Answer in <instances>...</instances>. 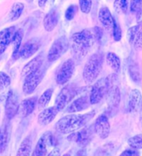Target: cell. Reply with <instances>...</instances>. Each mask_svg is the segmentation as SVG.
<instances>
[{
    "label": "cell",
    "instance_id": "obj_13",
    "mask_svg": "<svg viewBox=\"0 0 142 156\" xmlns=\"http://www.w3.org/2000/svg\"><path fill=\"white\" fill-rule=\"evenodd\" d=\"M106 100H107L108 111L110 113L116 111L119 107L120 102V90L119 86L117 85V82H115L109 89L106 94Z\"/></svg>",
    "mask_w": 142,
    "mask_h": 156
},
{
    "label": "cell",
    "instance_id": "obj_30",
    "mask_svg": "<svg viewBox=\"0 0 142 156\" xmlns=\"http://www.w3.org/2000/svg\"><path fill=\"white\" fill-rule=\"evenodd\" d=\"M24 9V4L22 3H15L10 9L9 18L10 21H16L21 17Z\"/></svg>",
    "mask_w": 142,
    "mask_h": 156
},
{
    "label": "cell",
    "instance_id": "obj_33",
    "mask_svg": "<svg viewBox=\"0 0 142 156\" xmlns=\"http://www.w3.org/2000/svg\"><path fill=\"white\" fill-rule=\"evenodd\" d=\"M130 147L136 150H142V134H136L128 140Z\"/></svg>",
    "mask_w": 142,
    "mask_h": 156
},
{
    "label": "cell",
    "instance_id": "obj_4",
    "mask_svg": "<svg viewBox=\"0 0 142 156\" xmlns=\"http://www.w3.org/2000/svg\"><path fill=\"white\" fill-rule=\"evenodd\" d=\"M117 76L116 74H110L96 81L93 84L89 95L91 105H96L101 102L103 98L106 96L112 84L117 82Z\"/></svg>",
    "mask_w": 142,
    "mask_h": 156
},
{
    "label": "cell",
    "instance_id": "obj_41",
    "mask_svg": "<svg viewBox=\"0 0 142 156\" xmlns=\"http://www.w3.org/2000/svg\"><path fill=\"white\" fill-rule=\"evenodd\" d=\"M119 156H140V152L136 149H128L124 150Z\"/></svg>",
    "mask_w": 142,
    "mask_h": 156
},
{
    "label": "cell",
    "instance_id": "obj_36",
    "mask_svg": "<svg viewBox=\"0 0 142 156\" xmlns=\"http://www.w3.org/2000/svg\"><path fill=\"white\" fill-rule=\"evenodd\" d=\"M80 9L83 13L87 14L91 12L92 6V0H79Z\"/></svg>",
    "mask_w": 142,
    "mask_h": 156
},
{
    "label": "cell",
    "instance_id": "obj_25",
    "mask_svg": "<svg viewBox=\"0 0 142 156\" xmlns=\"http://www.w3.org/2000/svg\"><path fill=\"white\" fill-rule=\"evenodd\" d=\"M32 146V140L31 135H29L21 142L16 156H31Z\"/></svg>",
    "mask_w": 142,
    "mask_h": 156
},
{
    "label": "cell",
    "instance_id": "obj_40",
    "mask_svg": "<svg viewBox=\"0 0 142 156\" xmlns=\"http://www.w3.org/2000/svg\"><path fill=\"white\" fill-rule=\"evenodd\" d=\"M92 32L93 34V36H94L95 41H101V38H102V36H103V31H102V29L100 27H94L92 29Z\"/></svg>",
    "mask_w": 142,
    "mask_h": 156
},
{
    "label": "cell",
    "instance_id": "obj_11",
    "mask_svg": "<svg viewBox=\"0 0 142 156\" xmlns=\"http://www.w3.org/2000/svg\"><path fill=\"white\" fill-rule=\"evenodd\" d=\"M19 107L20 104L18 94L13 89H10L7 94L5 104V115L8 120L12 119L18 114V112L19 111Z\"/></svg>",
    "mask_w": 142,
    "mask_h": 156
},
{
    "label": "cell",
    "instance_id": "obj_27",
    "mask_svg": "<svg viewBox=\"0 0 142 156\" xmlns=\"http://www.w3.org/2000/svg\"><path fill=\"white\" fill-rule=\"evenodd\" d=\"M116 144L112 142L106 144L96 151L94 156H113L116 151Z\"/></svg>",
    "mask_w": 142,
    "mask_h": 156
},
{
    "label": "cell",
    "instance_id": "obj_2",
    "mask_svg": "<svg viewBox=\"0 0 142 156\" xmlns=\"http://www.w3.org/2000/svg\"><path fill=\"white\" fill-rule=\"evenodd\" d=\"M73 51L76 58H82L88 53L95 42L92 29H84L81 32L73 34L72 36Z\"/></svg>",
    "mask_w": 142,
    "mask_h": 156
},
{
    "label": "cell",
    "instance_id": "obj_44",
    "mask_svg": "<svg viewBox=\"0 0 142 156\" xmlns=\"http://www.w3.org/2000/svg\"><path fill=\"white\" fill-rule=\"evenodd\" d=\"M47 1H48V0H38V6L41 7V8L44 7L45 5H46V3H47Z\"/></svg>",
    "mask_w": 142,
    "mask_h": 156
},
{
    "label": "cell",
    "instance_id": "obj_21",
    "mask_svg": "<svg viewBox=\"0 0 142 156\" xmlns=\"http://www.w3.org/2000/svg\"><path fill=\"white\" fill-rule=\"evenodd\" d=\"M37 104H38V99L36 97H31V98L22 100L19 107L22 117L25 118L31 115L32 113L34 111Z\"/></svg>",
    "mask_w": 142,
    "mask_h": 156
},
{
    "label": "cell",
    "instance_id": "obj_23",
    "mask_svg": "<svg viewBox=\"0 0 142 156\" xmlns=\"http://www.w3.org/2000/svg\"><path fill=\"white\" fill-rule=\"evenodd\" d=\"M10 139V126L8 123L3 124L0 129V154L6 150Z\"/></svg>",
    "mask_w": 142,
    "mask_h": 156
},
{
    "label": "cell",
    "instance_id": "obj_16",
    "mask_svg": "<svg viewBox=\"0 0 142 156\" xmlns=\"http://www.w3.org/2000/svg\"><path fill=\"white\" fill-rule=\"evenodd\" d=\"M58 112H59V110L57 109L56 106L45 108L42 111L40 112V114L38 115V124L40 125H42V126H46L47 124H49L53 121V119L56 118Z\"/></svg>",
    "mask_w": 142,
    "mask_h": 156
},
{
    "label": "cell",
    "instance_id": "obj_1",
    "mask_svg": "<svg viewBox=\"0 0 142 156\" xmlns=\"http://www.w3.org/2000/svg\"><path fill=\"white\" fill-rule=\"evenodd\" d=\"M95 116V111H91L82 115H72L64 116L56 123L55 129L57 133L62 134H72L75 131L79 130L86 125Z\"/></svg>",
    "mask_w": 142,
    "mask_h": 156
},
{
    "label": "cell",
    "instance_id": "obj_26",
    "mask_svg": "<svg viewBox=\"0 0 142 156\" xmlns=\"http://www.w3.org/2000/svg\"><path fill=\"white\" fill-rule=\"evenodd\" d=\"M129 74L130 79L135 82V83H140L142 80V73L140 68L137 63L135 61H130L128 68Z\"/></svg>",
    "mask_w": 142,
    "mask_h": 156
},
{
    "label": "cell",
    "instance_id": "obj_19",
    "mask_svg": "<svg viewBox=\"0 0 142 156\" xmlns=\"http://www.w3.org/2000/svg\"><path fill=\"white\" fill-rule=\"evenodd\" d=\"M58 20H59V17L57 10H50L43 19V26L45 30L47 32H52L57 27Z\"/></svg>",
    "mask_w": 142,
    "mask_h": 156
},
{
    "label": "cell",
    "instance_id": "obj_39",
    "mask_svg": "<svg viewBox=\"0 0 142 156\" xmlns=\"http://www.w3.org/2000/svg\"><path fill=\"white\" fill-rule=\"evenodd\" d=\"M142 9V0H130V9L132 13H136Z\"/></svg>",
    "mask_w": 142,
    "mask_h": 156
},
{
    "label": "cell",
    "instance_id": "obj_20",
    "mask_svg": "<svg viewBox=\"0 0 142 156\" xmlns=\"http://www.w3.org/2000/svg\"><path fill=\"white\" fill-rule=\"evenodd\" d=\"M39 48V45L36 41L34 40H29V41L26 42L24 44L21 46L20 48V57L22 58H29L32 56H33V54L38 51Z\"/></svg>",
    "mask_w": 142,
    "mask_h": 156
},
{
    "label": "cell",
    "instance_id": "obj_17",
    "mask_svg": "<svg viewBox=\"0 0 142 156\" xmlns=\"http://www.w3.org/2000/svg\"><path fill=\"white\" fill-rule=\"evenodd\" d=\"M43 59H44V58H43L42 54L38 55L37 57L32 58V60L29 61V63L26 64L24 67L22 68V72H21V75L22 77H25L26 78L27 76H29V74L34 73L35 71L39 69L42 66Z\"/></svg>",
    "mask_w": 142,
    "mask_h": 156
},
{
    "label": "cell",
    "instance_id": "obj_46",
    "mask_svg": "<svg viewBox=\"0 0 142 156\" xmlns=\"http://www.w3.org/2000/svg\"><path fill=\"white\" fill-rule=\"evenodd\" d=\"M63 156H71V154H70L69 153H66V154H63Z\"/></svg>",
    "mask_w": 142,
    "mask_h": 156
},
{
    "label": "cell",
    "instance_id": "obj_28",
    "mask_svg": "<svg viewBox=\"0 0 142 156\" xmlns=\"http://www.w3.org/2000/svg\"><path fill=\"white\" fill-rule=\"evenodd\" d=\"M106 63L115 72H118L120 69V59L119 56L113 52H109L106 54Z\"/></svg>",
    "mask_w": 142,
    "mask_h": 156
},
{
    "label": "cell",
    "instance_id": "obj_5",
    "mask_svg": "<svg viewBox=\"0 0 142 156\" xmlns=\"http://www.w3.org/2000/svg\"><path fill=\"white\" fill-rule=\"evenodd\" d=\"M57 141L51 132H46L38 140L31 156H47L52 148L56 147Z\"/></svg>",
    "mask_w": 142,
    "mask_h": 156
},
{
    "label": "cell",
    "instance_id": "obj_7",
    "mask_svg": "<svg viewBox=\"0 0 142 156\" xmlns=\"http://www.w3.org/2000/svg\"><path fill=\"white\" fill-rule=\"evenodd\" d=\"M69 48V41L65 37H60L53 42L47 54V61L52 63L60 58Z\"/></svg>",
    "mask_w": 142,
    "mask_h": 156
},
{
    "label": "cell",
    "instance_id": "obj_10",
    "mask_svg": "<svg viewBox=\"0 0 142 156\" xmlns=\"http://www.w3.org/2000/svg\"><path fill=\"white\" fill-rule=\"evenodd\" d=\"M75 70V63L72 58L65 61L56 74V82L57 84H65L73 77Z\"/></svg>",
    "mask_w": 142,
    "mask_h": 156
},
{
    "label": "cell",
    "instance_id": "obj_29",
    "mask_svg": "<svg viewBox=\"0 0 142 156\" xmlns=\"http://www.w3.org/2000/svg\"><path fill=\"white\" fill-rule=\"evenodd\" d=\"M11 83L10 77L4 72H0V98L7 96V89Z\"/></svg>",
    "mask_w": 142,
    "mask_h": 156
},
{
    "label": "cell",
    "instance_id": "obj_43",
    "mask_svg": "<svg viewBox=\"0 0 142 156\" xmlns=\"http://www.w3.org/2000/svg\"><path fill=\"white\" fill-rule=\"evenodd\" d=\"M136 19L138 23H142V9L136 13Z\"/></svg>",
    "mask_w": 142,
    "mask_h": 156
},
{
    "label": "cell",
    "instance_id": "obj_15",
    "mask_svg": "<svg viewBox=\"0 0 142 156\" xmlns=\"http://www.w3.org/2000/svg\"><path fill=\"white\" fill-rule=\"evenodd\" d=\"M90 105H91V102H90L89 96H81L68 105V107L66 108V112L70 114L78 113V112L83 111L86 108H88Z\"/></svg>",
    "mask_w": 142,
    "mask_h": 156
},
{
    "label": "cell",
    "instance_id": "obj_18",
    "mask_svg": "<svg viewBox=\"0 0 142 156\" xmlns=\"http://www.w3.org/2000/svg\"><path fill=\"white\" fill-rule=\"evenodd\" d=\"M141 101L142 95L140 90L132 89L129 95L128 103H127V106H126V111L130 112V113L136 111L140 106Z\"/></svg>",
    "mask_w": 142,
    "mask_h": 156
},
{
    "label": "cell",
    "instance_id": "obj_6",
    "mask_svg": "<svg viewBox=\"0 0 142 156\" xmlns=\"http://www.w3.org/2000/svg\"><path fill=\"white\" fill-rule=\"evenodd\" d=\"M79 89L74 84H67L61 90L55 100V106L60 111L69 105L73 98L78 94Z\"/></svg>",
    "mask_w": 142,
    "mask_h": 156
},
{
    "label": "cell",
    "instance_id": "obj_38",
    "mask_svg": "<svg viewBox=\"0 0 142 156\" xmlns=\"http://www.w3.org/2000/svg\"><path fill=\"white\" fill-rule=\"evenodd\" d=\"M78 11V7L76 5H71L67 9H66V12H65V18L66 20H72L74 19V17Z\"/></svg>",
    "mask_w": 142,
    "mask_h": 156
},
{
    "label": "cell",
    "instance_id": "obj_37",
    "mask_svg": "<svg viewBox=\"0 0 142 156\" xmlns=\"http://www.w3.org/2000/svg\"><path fill=\"white\" fill-rule=\"evenodd\" d=\"M133 46L136 50H141L142 49V23L140 25L139 31L136 34L134 43H133Z\"/></svg>",
    "mask_w": 142,
    "mask_h": 156
},
{
    "label": "cell",
    "instance_id": "obj_42",
    "mask_svg": "<svg viewBox=\"0 0 142 156\" xmlns=\"http://www.w3.org/2000/svg\"><path fill=\"white\" fill-rule=\"evenodd\" d=\"M60 155V150L57 148V147H54L52 150H51L49 154H47V156H59Z\"/></svg>",
    "mask_w": 142,
    "mask_h": 156
},
{
    "label": "cell",
    "instance_id": "obj_45",
    "mask_svg": "<svg viewBox=\"0 0 142 156\" xmlns=\"http://www.w3.org/2000/svg\"><path fill=\"white\" fill-rule=\"evenodd\" d=\"M76 156H86V155L85 151H83V150H82V151H80V152H78V153H77V154H76Z\"/></svg>",
    "mask_w": 142,
    "mask_h": 156
},
{
    "label": "cell",
    "instance_id": "obj_22",
    "mask_svg": "<svg viewBox=\"0 0 142 156\" xmlns=\"http://www.w3.org/2000/svg\"><path fill=\"white\" fill-rule=\"evenodd\" d=\"M98 18L101 23L106 29H112L113 25V16L107 7H102L99 11Z\"/></svg>",
    "mask_w": 142,
    "mask_h": 156
},
{
    "label": "cell",
    "instance_id": "obj_24",
    "mask_svg": "<svg viewBox=\"0 0 142 156\" xmlns=\"http://www.w3.org/2000/svg\"><path fill=\"white\" fill-rule=\"evenodd\" d=\"M23 38V30L22 29H19L16 30L15 34L13 36V60H16L20 58V48L22 46V41Z\"/></svg>",
    "mask_w": 142,
    "mask_h": 156
},
{
    "label": "cell",
    "instance_id": "obj_9",
    "mask_svg": "<svg viewBox=\"0 0 142 156\" xmlns=\"http://www.w3.org/2000/svg\"><path fill=\"white\" fill-rule=\"evenodd\" d=\"M45 69L42 66L39 69L35 71L34 73L29 74V76L26 77L24 83L22 85V91L23 93L29 95L34 92V90L37 89L38 84L41 83L42 78L44 76Z\"/></svg>",
    "mask_w": 142,
    "mask_h": 156
},
{
    "label": "cell",
    "instance_id": "obj_14",
    "mask_svg": "<svg viewBox=\"0 0 142 156\" xmlns=\"http://www.w3.org/2000/svg\"><path fill=\"white\" fill-rule=\"evenodd\" d=\"M16 29L14 26L8 27L0 31V56L4 53L8 46L13 42Z\"/></svg>",
    "mask_w": 142,
    "mask_h": 156
},
{
    "label": "cell",
    "instance_id": "obj_47",
    "mask_svg": "<svg viewBox=\"0 0 142 156\" xmlns=\"http://www.w3.org/2000/svg\"><path fill=\"white\" fill-rule=\"evenodd\" d=\"M141 117H142V107H141Z\"/></svg>",
    "mask_w": 142,
    "mask_h": 156
},
{
    "label": "cell",
    "instance_id": "obj_35",
    "mask_svg": "<svg viewBox=\"0 0 142 156\" xmlns=\"http://www.w3.org/2000/svg\"><path fill=\"white\" fill-rule=\"evenodd\" d=\"M140 25H141V23H137L136 25L132 26L131 28H130L128 29V31H127V38H128L129 44H133L135 38H136V34H137V33H138L140 28Z\"/></svg>",
    "mask_w": 142,
    "mask_h": 156
},
{
    "label": "cell",
    "instance_id": "obj_31",
    "mask_svg": "<svg viewBox=\"0 0 142 156\" xmlns=\"http://www.w3.org/2000/svg\"><path fill=\"white\" fill-rule=\"evenodd\" d=\"M52 94H53V89H47L42 94V95L40 96V98L38 101V106L39 109L47 107V105L50 102Z\"/></svg>",
    "mask_w": 142,
    "mask_h": 156
},
{
    "label": "cell",
    "instance_id": "obj_32",
    "mask_svg": "<svg viewBox=\"0 0 142 156\" xmlns=\"http://www.w3.org/2000/svg\"><path fill=\"white\" fill-rule=\"evenodd\" d=\"M115 10L117 13H126L129 8V0H115L113 3Z\"/></svg>",
    "mask_w": 142,
    "mask_h": 156
},
{
    "label": "cell",
    "instance_id": "obj_8",
    "mask_svg": "<svg viewBox=\"0 0 142 156\" xmlns=\"http://www.w3.org/2000/svg\"><path fill=\"white\" fill-rule=\"evenodd\" d=\"M94 132L93 126L82 128L79 131H75L72 134H69L67 140L77 144L79 146L85 147L91 142Z\"/></svg>",
    "mask_w": 142,
    "mask_h": 156
},
{
    "label": "cell",
    "instance_id": "obj_12",
    "mask_svg": "<svg viewBox=\"0 0 142 156\" xmlns=\"http://www.w3.org/2000/svg\"><path fill=\"white\" fill-rule=\"evenodd\" d=\"M93 127L95 133L102 140L106 139L110 133V124L107 115L106 114L99 115L95 121Z\"/></svg>",
    "mask_w": 142,
    "mask_h": 156
},
{
    "label": "cell",
    "instance_id": "obj_3",
    "mask_svg": "<svg viewBox=\"0 0 142 156\" xmlns=\"http://www.w3.org/2000/svg\"><path fill=\"white\" fill-rule=\"evenodd\" d=\"M104 62V55L101 52H97L92 54L86 61L82 76L86 83H92L96 80L101 73Z\"/></svg>",
    "mask_w": 142,
    "mask_h": 156
},
{
    "label": "cell",
    "instance_id": "obj_34",
    "mask_svg": "<svg viewBox=\"0 0 142 156\" xmlns=\"http://www.w3.org/2000/svg\"><path fill=\"white\" fill-rule=\"evenodd\" d=\"M112 34H113V38L115 41H120L121 38H122V31H121V29H120V26L115 18H113Z\"/></svg>",
    "mask_w": 142,
    "mask_h": 156
}]
</instances>
